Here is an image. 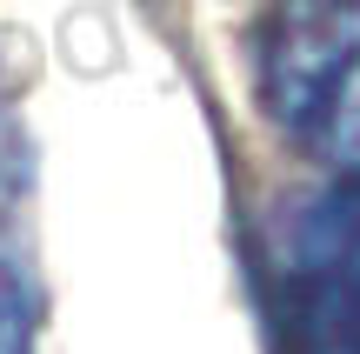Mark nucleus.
Instances as JSON below:
<instances>
[{
	"mask_svg": "<svg viewBox=\"0 0 360 354\" xmlns=\"http://www.w3.org/2000/svg\"><path fill=\"white\" fill-rule=\"evenodd\" d=\"M300 354H360V181L300 214L287 248Z\"/></svg>",
	"mask_w": 360,
	"mask_h": 354,
	"instance_id": "obj_2",
	"label": "nucleus"
},
{
	"mask_svg": "<svg viewBox=\"0 0 360 354\" xmlns=\"http://www.w3.org/2000/svg\"><path fill=\"white\" fill-rule=\"evenodd\" d=\"M267 107L294 141L360 174V7H307L274 27Z\"/></svg>",
	"mask_w": 360,
	"mask_h": 354,
	"instance_id": "obj_1",
	"label": "nucleus"
},
{
	"mask_svg": "<svg viewBox=\"0 0 360 354\" xmlns=\"http://www.w3.org/2000/svg\"><path fill=\"white\" fill-rule=\"evenodd\" d=\"M0 354H34V288L13 261H0Z\"/></svg>",
	"mask_w": 360,
	"mask_h": 354,
	"instance_id": "obj_3",
	"label": "nucleus"
}]
</instances>
